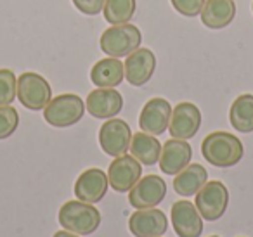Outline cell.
Segmentation results:
<instances>
[{
	"instance_id": "cell-28",
	"label": "cell",
	"mask_w": 253,
	"mask_h": 237,
	"mask_svg": "<svg viewBox=\"0 0 253 237\" xmlns=\"http://www.w3.org/2000/svg\"><path fill=\"white\" fill-rule=\"evenodd\" d=\"M52 237H80V236H78V234L70 232V230H59V232H56Z\"/></svg>"
},
{
	"instance_id": "cell-11",
	"label": "cell",
	"mask_w": 253,
	"mask_h": 237,
	"mask_svg": "<svg viewBox=\"0 0 253 237\" xmlns=\"http://www.w3.org/2000/svg\"><path fill=\"white\" fill-rule=\"evenodd\" d=\"M170 116H172V106L167 99H149L139 116V126L142 132L149 133V135H162L169 128Z\"/></svg>"
},
{
	"instance_id": "cell-10",
	"label": "cell",
	"mask_w": 253,
	"mask_h": 237,
	"mask_svg": "<svg viewBox=\"0 0 253 237\" xmlns=\"http://www.w3.org/2000/svg\"><path fill=\"white\" fill-rule=\"evenodd\" d=\"M142 175V164L135 159L134 156L123 154L113 159L108 170V180L113 191L116 192H126L130 191Z\"/></svg>"
},
{
	"instance_id": "cell-2",
	"label": "cell",
	"mask_w": 253,
	"mask_h": 237,
	"mask_svg": "<svg viewBox=\"0 0 253 237\" xmlns=\"http://www.w3.org/2000/svg\"><path fill=\"white\" fill-rule=\"evenodd\" d=\"M61 227L78 236H90L101 225V213L90 202L66 201L57 213Z\"/></svg>"
},
{
	"instance_id": "cell-30",
	"label": "cell",
	"mask_w": 253,
	"mask_h": 237,
	"mask_svg": "<svg viewBox=\"0 0 253 237\" xmlns=\"http://www.w3.org/2000/svg\"><path fill=\"white\" fill-rule=\"evenodd\" d=\"M252 11H253V4H252Z\"/></svg>"
},
{
	"instance_id": "cell-16",
	"label": "cell",
	"mask_w": 253,
	"mask_h": 237,
	"mask_svg": "<svg viewBox=\"0 0 253 237\" xmlns=\"http://www.w3.org/2000/svg\"><path fill=\"white\" fill-rule=\"evenodd\" d=\"M108 187V173H104L99 168H88L75 182V196H77L78 201L94 204V202H99L104 198Z\"/></svg>"
},
{
	"instance_id": "cell-29",
	"label": "cell",
	"mask_w": 253,
	"mask_h": 237,
	"mask_svg": "<svg viewBox=\"0 0 253 237\" xmlns=\"http://www.w3.org/2000/svg\"><path fill=\"white\" fill-rule=\"evenodd\" d=\"M210 237H218V236H210Z\"/></svg>"
},
{
	"instance_id": "cell-26",
	"label": "cell",
	"mask_w": 253,
	"mask_h": 237,
	"mask_svg": "<svg viewBox=\"0 0 253 237\" xmlns=\"http://www.w3.org/2000/svg\"><path fill=\"white\" fill-rule=\"evenodd\" d=\"M179 14L186 16V18H196L201 14V9L205 5V0H170Z\"/></svg>"
},
{
	"instance_id": "cell-14",
	"label": "cell",
	"mask_w": 253,
	"mask_h": 237,
	"mask_svg": "<svg viewBox=\"0 0 253 237\" xmlns=\"http://www.w3.org/2000/svg\"><path fill=\"white\" fill-rule=\"evenodd\" d=\"M172 227L179 237H200L203 232V218L196 204L191 201H177L170 211Z\"/></svg>"
},
{
	"instance_id": "cell-19",
	"label": "cell",
	"mask_w": 253,
	"mask_h": 237,
	"mask_svg": "<svg viewBox=\"0 0 253 237\" xmlns=\"http://www.w3.org/2000/svg\"><path fill=\"white\" fill-rule=\"evenodd\" d=\"M125 78V68L123 63L116 57H106L92 66L90 80L99 88H115Z\"/></svg>"
},
{
	"instance_id": "cell-1",
	"label": "cell",
	"mask_w": 253,
	"mask_h": 237,
	"mask_svg": "<svg viewBox=\"0 0 253 237\" xmlns=\"http://www.w3.org/2000/svg\"><path fill=\"white\" fill-rule=\"evenodd\" d=\"M201 154L217 168H231L243 159V142L229 132H211L201 142Z\"/></svg>"
},
{
	"instance_id": "cell-23",
	"label": "cell",
	"mask_w": 253,
	"mask_h": 237,
	"mask_svg": "<svg viewBox=\"0 0 253 237\" xmlns=\"http://www.w3.org/2000/svg\"><path fill=\"white\" fill-rule=\"evenodd\" d=\"M135 9H137L135 0H106L102 12L109 25H125L134 18Z\"/></svg>"
},
{
	"instance_id": "cell-5",
	"label": "cell",
	"mask_w": 253,
	"mask_h": 237,
	"mask_svg": "<svg viewBox=\"0 0 253 237\" xmlns=\"http://www.w3.org/2000/svg\"><path fill=\"white\" fill-rule=\"evenodd\" d=\"M23 106L26 109H32V111H40L43 109L52 99V90H50V85L42 75L28 73L19 75L18 78V95Z\"/></svg>"
},
{
	"instance_id": "cell-7",
	"label": "cell",
	"mask_w": 253,
	"mask_h": 237,
	"mask_svg": "<svg viewBox=\"0 0 253 237\" xmlns=\"http://www.w3.org/2000/svg\"><path fill=\"white\" fill-rule=\"evenodd\" d=\"M132 142V130L128 123L118 118H109L99 128V146L108 156L118 158L126 154Z\"/></svg>"
},
{
	"instance_id": "cell-4",
	"label": "cell",
	"mask_w": 253,
	"mask_h": 237,
	"mask_svg": "<svg viewBox=\"0 0 253 237\" xmlns=\"http://www.w3.org/2000/svg\"><path fill=\"white\" fill-rule=\"evenodd\" d=\"M85 115V102L77 94H61L43 108V119L56 128L77 125Z\"/></svg>"
},
{
	"instance_id": "cell-25",
	"label": "cell",
	"mask_w": 253,
	"mask_h": 237,
	"mask_svg": "<svg viewBox=\"0 0 253 237\" xmlns=\"http://www.w3.org/2000/svg\"><path fill=\"white\" fill-rule=\"evenodd\" d=\"M19 115L12 106H0V140L7 139L18 130Z\"/></svg>"
},
{
	"instance_id": "cell-20",
	"label": "cell",
	"mask_w": 253,
	"mask_h": 237,
	"mask_svg": "<svg viewBox=\"0 0 253 237\" xmlns=\"http://www.w3.org/2000/svg\"><path fill=\"white\" fill-rule=\"evenodd\" d=\"M208 173L205 166L198 163H189L182 171L175 175L173 178V191L182 198H189V196H196V192L207 184Z\"/></svg>"
},
{
	"instance_id": "cell-24",
	"label": "cell",
	"mask_w": 253,
	"mask_h": 237,
	"mask_svg": "<svg viewBox=\"0 0 253 237\" xmlns=\"http://www.w3.org/2000/svg\"><path fill=\"white\" fill-rule=\"evenodd\" d=\"M18 95V80L14 71L0 70V106H11Z\"/></svg>"
},
{
	"instance_id": "cell-13",
	"label": "cell",
	"mask_w": 253,
	"mask_h": 237,
	"mask_svg": "<svg viewBox=\"0 0 253 237\" xmlns=\"http://www.w3.org/2000/svg\"><path fill=\"white\" fill-rule=\"evenodd\" d=\"M128 229L135 237H162L169 230V218L162 209H137L128 218Z\"/></svg>"
},
{
	"instance_id": "cell-21",
	"label": "cell",
	"mask_w": 253,
	"mask_h": 237,
	"mask_svg": "<svg viewBox=\"0 0 253 237\" xmlns=\"http://www.w3.org/2000/svg\"><path fill=\"white\" fill-rule=\"evenodd\" d=\"M130 154L139 161L141 164L146 166H153L158 163L160 154H162V144L155 135H149L146 132H139L132 135V142L128 147Z\"/></svg>"
},
{
	"instance_id": "cell-3",
	"label": "cell",
	"mask_w": 253,
	"mask_h": 237,
	"mask_svg": "<svg viewBox=\"0 0 253 237\" xmlns=\"http://www.w3.org/2000/svg\"><path fill=\"white\" fill-rule=\"evenodd\" d=\"M142 33L137 26L134 25H113L106 30L99 39L101 50L109 57H126L135 49L141 47Z\"/></svg>"
},
{
	"instance_id": "cell-17",
	"label": "cell",
	"mask_w": 253,
	"mask_h": 237,
	"mask_svg": "<svg viewBox=\"0 0 253 237\" xmlns=\"http://www.w3.org/2000/svg\"><path fill=\"white\" fill-rule=\"evenodd\" d=\"M193 158V149L186 140L170 139L162 146V154H160V170L167 175H177L182 171Z\"/></svg>"
},
{
	"instance_id": "cell-18",
	"label": "cell",
	"mask_w": 253,
	"mask_h": 237,
	"mask_svg": "<svg viewBox=\"0 0 253 237\" xmlns=\"http://www.w3.org/2000/svg\"><path fill=\"white\" fill-rule=\"evenodd\" d=\"M201 23L210 30L227 28L236 16L234 0H205L201 9Z\"/></svg>"
},
{
	"instance_id": "cell-12",
	"label": "cell",
	"mask_w": 253,
	"mask_h": 237,
	"mask_svg": "<svg viewBox=\"0 0 253 237\" xmlns=\"http://www.w3.org/2000/svg\"><path fill=\"white\" fill-rule=\"evenodd\" d=\"M125 68L126 81L134 87H142L153 78L156 70V57L155 52H151L146 47H139L132 54L126 56V61L123 63Z\"/></svg>"
},
{
	"instance_id": "cell-8",
	"label": "cell",
	"mask_w": 253,
	"mask_h": 237,
	"mask_svg": "<svg viewBox=\"0 0 253 237\" xmlns=\"http://www.w3.org/2000/svg\"><path fill=\"white\" fill-rule=\"evenodd\" d=\"M167 196V184L158 175H146L128 191V201L135 209L156 208Z\"/></svg>"
},
{
	"instance_id": "cell-15",
	"label": "cell",
	"mask_w": 253,
	"mask_h": 237,
	"mask_svg": "<svg viewBox=\"0 0 253 237\" xmlns=\"http://www.w3.org/2000/svg\"><path fill=\"white\" fill-rule=\"evenodd\" d=\"M123 108V97L115 88H95L87 95L85 109L97 119L115 118Z\"/></svg>"
},
{
	"instance_id": "cell-6",
	"label": "cell",
	"mask_w": 253,
	"mask_h": 237,
	"mask_svg": "<svg viewBox=\"0 0 253 237\" xmlns=\"http://www.w3.org/2000/svg\"><path fill=\"white\" fill-rule=\"evenodd\" d=\"M196 208L208 222L222 218L229 206V191L220 180H210L196 192Z\"/></svg>"
},
{
	"instance_id": "cell-9",
	"label": "cell",
	"mask_w": 253,
	"mask_h": 237,
	"mask_svg": "<svg viewBox=\"0 0 253 237\" xmlns=\"http://www.w3.org/2000/svg\"><path fill=\"white\" fill-rule=\"evenodd\" d=\"M201 126V113L193 102H179L175 108H172L170 116L169 133L172 139L187 140L193 139Z\"/></svg>"
},
{
	"instance_id": "cell-27",
	"label": "cell",
	"mask_w": 253,
	"mask_h": 237,
	"mask_svg": "<svg viewBox=\"0 0 253 237\" xmlns=\"http://www.w3.org/2000/svg\"><path fill=\"white\" fill-rule=\"evenodd\" d=\"M75 4V7L82 12V14L87 16H95L102 11L106 0H71Z\"/></svg>"
},
{
	"instance_id": "cell-22",
	"label": "cell",
	"mask_w": 253,
	"mask_h": 237,
	"mask_svg": "<svg viewBox=\"0 0 253 237\" xmlns=\"http://www.w3.org/2000/svg\"><path fill=\"white\" fill-rule=\"evenodd\" d=\"M229 121L232 128L241 133L253 132V95L243 94L232 102L229 109Z\"/></svg>"
}]
</instances>
